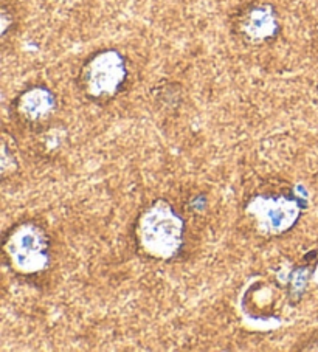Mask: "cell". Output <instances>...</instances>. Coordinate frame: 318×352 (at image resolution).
I'll list each match as a JSON object with an SVG mask.
<instances>
[{
  "label": "cell",
  "instance_id": "1",
  "mask_svg": "<svg viewBox=\"0 0 318 352\" xmlns=\"http://www.w3.org/2000/svg\"><path fill=\"white\" fill-rule=\"evenodd\" d=\"M138 247L152 259L174 258L183 244V221L165 200H157L138 217Z\"/></svg>",
  "mask_w": 318,
  "mask_h": 352
},
{
  "label": "cell",
  "instance_id": "2",
  "mask_svg": "<svg viewBox=\"0 0 318 352\" xmlns=\"http://www.w3.org/2000/svg\"><path fill=\"white\" fill-rule=\"evenodd\" d=\"M127 76L125 54L115 48H104L84 60L78 74V87L87 100L107 102L123 92Z\"/></svg>",
  "mask_w": 318,
  "mask_h": 352
},
{
  "label": "cell",
  "instance_id": "3",
  "mask_svg": "<svg viewBox=\"0 0 318 352\" xmlns=\"http://www.w3.org/2000/svg\"><path fill=\"white\" fill-rule=\"evenodd\" d=\"M3 253L13 272L23 276L39 275L50 265V239L39 223H17L5 236Z\"/></svg>",
  "mask_w": 318,
  "mask_h": 352
},
{
  "label": "cell",
  "instance_id": "4",
  "mask_svg": "<svg viewBox=\"0 0 318 352\" xmlns=\"http://www.w3.org/2000/svg\"><path fill=\"white\" fill-rule=\"evenodd\" d=\"M235 33L248 45H264L279 34V17L273 5L252 2L237 10L233 21Z\"/></svg>",
  "mask_w": 318,
  "mask_h": 352
},
{
  "label": "cell",
  "instance_id": "5",
  "mask_svg": "<svg viewBox=\"0 0 318 352\" xmlns=\"http://www.w3.org/2000/svg\"><path fill=\"white\" fill-rule=\"evenodd\" d=\"M247 211L255 217L261 233L277 236L295 226L299 217V202L286 196H258L250 200Z\"/></svg>",
  "mask_w": 318,
  "mask_h": 352
},
{
  "label": "cell",
  "instance_id": "6",
  "mask_svg": "<svg viewBox=\"0 0 318 352\" xmlns=\"http://www.w3.org/2000/svg\"><path fill=\"white\" fill-rule=\"evenodd\" d=\"M58 107V100L45 86H33L17 96L14 112L22 123L38 127L50 120Z\"/></svg>",
  "mask_w": 318,
  "mask_h": 352
},
{
  "label": "cell",
  "instance_id": "7",
  "mask_svg": "<svg viewBox=\"0 0 318 352\" xmlns=\"http://www.w3.org/2000/svg\"><path fill=\"white\" fill-rule=\"evenodd\" d=\"M14 25V14L7 3H3L2 7V38L7 39L10 27Z\"/></svg>",
  "mask_w": 318,
  "mask_h": 352
}]
</instances>
